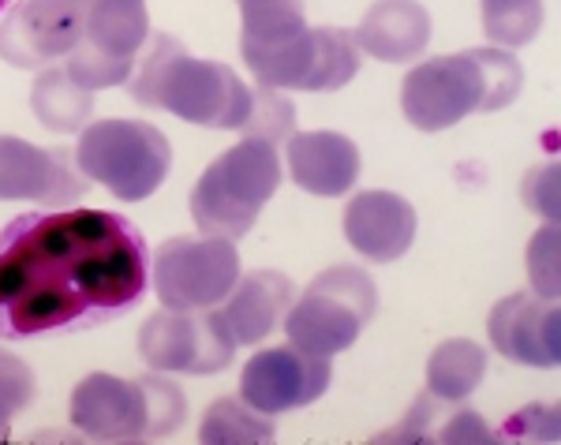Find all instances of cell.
Listing matches in <instances>:
<instances>
[{"instance_id": "6da1fadb", "label": "cell", "mask_w": 561, "mask_h": 445, "mask_svg": "<svg viewBox=\"0 0 561 445\" xmlns=\"http://www.w3.org/2000/svg\"><path fill=\"white\" fill-rule=\"evenodd\" d=\"M147 285V240L121 214L45 210L0 229V341L102 326Z\"/></svg>"}, {"instance_id": "7a4b0ae2", "label": "cell", "mask_w": 561, "mask_h": 445, "mask_svg": "<svg viewBox=\"0 0 561 445\" xmlns=\"http://www.w3.org/2000/svg\"><path fill=\"white\" fill-rule=\"evenodd\" d=\"M524 68L510 49H465L423 60L404 76L401 109L420 132H446L472 113L517 102Z\"/></svg>"}, {"instance_id": "3957f363", "label": "cell", "mask_w": 561, "mask_h": 445, "mask_svg": "<svg viewBox=\"0 0 561 445\" xmlns=\"http://www.w3.org/2000/svg\"><path fill=\"white\" fill-rule=\"evenodd\" d=\"M131 79V98L147 109H165L198 127L240 132L251 113V87L229 64L198 60L176 38L158 34Z\"/></svg>"}, {"instance_id": "277c9868", "label": "cell", "mask_w": 561, "mask_h": 445, "mask_svg": "<svg viewBox=\"0 0 561 445\" xmlns=\"http://www.w3.org/2000/svg\"><path fill=\"white\" fill-rule=\"evenodd\" d=\"M280 187V158L274 142L240 139L192 187V217L203 236L243 240L262 206Z\"/></svg>"}, {"instance_id": "5b68a950", "label": "cell", "mask_w": 561, "mask_h": 445, "mask_svg": "<svg viewBox=\"0 0 561 445\" xmlns=\"http://www.w3.org/2000/svg\"><path fill=\"white\" fill-rule=\"evenodd\" d=\"M76 166L87 180L113 191L121 203H142L165 184L173 169V147L150 121H94L79 132Z\"/></svg>"}, {"instance_id": "8992f818", "label": "cell", "mask_w": 561, "mask_h": 445, "mask_svg": "<svg viewBox=\"0 0 561 445\" xmlns=\"http://www.w3.org/2000/svg\"><path fill=\"white\" fill-rule=\"evenodd\" d=\"M378 288L367 270L359 266H333L322 270L300 299H293L285 315V333L307 356H337L352 349L375 318Z\"/></svg>"}, {"instance_id": "52a82bcc", "label": "cell", "mask_w": 561, "mask_h": 445, "mask_svg": "<svg viewBox=\"0 0 561 445\" xmlns=\"http://www.w3.org/2000/svg\"><path fill=\"white\" fill-rule=\"evenodd\" d=\"M240 57L259 79V87L304 90V94L341 90L359 71V45L352 31H341V26H307L300 38L274 45V49L240 45Z\"/></svg>"}, {"instance_id": "ba28073f", "label": "cell", "mask_w": 561, "mask_h": 445, "mask_svg": "<svg viewBox=\"0 0 561 445\" xmlns=\"http://www.w3.org/2000/svg\"><path fill=\"white\" fill-rule=\"evenodd\" d=\"M240 281V251L237 240L225 236H203V240H173L158 243L150 259V285L158 299L173 311H206L217 307Z\"/></svg>"}, {"instance_id": "9c48e42d", "label": "cell", "mask_w": 561, "mask_h": 445, "mask_svg": "<svg viewBox=\"0 0 561 445\" xmlns=\"http://www.w3.org/2000/svg\"><path fill=\"white\" fill-rule=\"evenodd\" d=\"M139 356L161 375H217L237 356V338L217 307L173 311L161 307L139 330Z\"/></svg>"}, {"instance_id": "30bf717a", "label": "cell", "mask_w": 561, "mask_h": 445, "mask_svg": "<svg viewBox=\"0 0 561 445\" xmlns=\"http://www.w3.org/2000/svg\"><path fill=\"white\" fill-rule=\"evenodd\" d=\"M87 0H20L0 23V60L45 68L83 42Z\"/></svg>"}, {"instance_id": "8fae6325", "label": "cell", "mask_w": 561, "mask_h": 445, "mask_svg": "<svg viewBox=\"0 0 561 445\" xmlns=\"http://www.w3.org/2000/svg\"><path fill=\"white\" fill-rule=\"evenodd\" d=\"M87 187L90 180L76 166V153L0 135V203H38L65 210L87 195Z\"/></svg>"}, {"instance_id": "7c38bea8", "label": "cell", "mask_w": 561, "mask_h": 445, "mask_svg": "<svg viewBox=\"0 0 561 445\" xmlns=\"http://www.w3.org/2000/svg\"><path fill=\"white\" fill-rule=\"evenodd\" d=\"M333 367L322 356H307L296 344L262 349L240 375V397L262 415H280L307 408L330 389Z\"/></svg>"}, {"instance_id": "4fadbf2b", "label": "cell", "mask_w": 561, "mask_h": 445, "mask_svg": "<svg viewBox=\"0 0 561 445\" xmlns=\"http://www.w3.org/2000/svg\"><path fill=\"white\" fill-rule=\"evenodd\" d=\"M491 344L505 360L524 367H558L561 363V315L558 299L536 293H513L497 299L486 318Z\"/></svg>"}, {"instance_id": "5bb4252c", "label": "cell", "mask_w": 561, "mask_h": 445, "mask_svg": "<svg viewBox=\"0 0 561 445\" xmlns=\"http://www.w3.org/2000/svg\"><path fill=\"white\" fill-rule=\"evenodd\" d=\"M68 420L98 442H142L147 438V397L139 378L87 375L71 389Z\"/></svg>"}, {"instance_id": "9a60e30c", "label": "cell", "mask_w": 561, "mask_h": 445, "mask_svg": "<svg viewBox=\"0 0 561 445\" xmlns=\"http://www.w3.org/2000/svg\"><path fill=\"white\" fill-rule=\"evenodd\" d=\"M345 240L370 262H393L415 240V210L393 191H359L345 206Z\"/></svg>"}, {"instance_id": "2e32d148", "label": "cell", "mask_w": 561, "mask_h": 445, "mask_svg": "<svg viewBox=\"0 0 561 445\" xmlns=\"http://www.w3.org/2000/svg\"><path fill=\"white\" fill-rule=\"evenodd\" d=\"M288 172L304 191L322 198H337L352 191V184L359 180V150L348 135L341 132H300L288 135Z\"/></svg>"}, {"instance_id": "e0dca14e", "label": "cell", "mask_w": 561, "mask_h": 445, "mask_svg": "<svg viewBox=\"0 0 561 445\" xmlns=\"http://www.w3.org/2000/svg\"><path fill=\"white\" fill-rule=\"evenodd\" d=\"M293 299L296 285L285 274H277V270H251V274H240L232 293L221 299V315L237 344H259L285 322Z\"/></svg>"}, {"instance_id": "ac0fdd59", "label": "cell", "mask_w": 561, "mask_h": 445, "mask_svg": "<svg viewBox=\"0 0 561 445\" xmlns=\"http://www.w3.org/2000/svg\"><path fill=\"white\" fill-rule=\"evenodd\" d=\"M359 53L386 64L420 60L431 45V15L420 0H375L352 31Z\"/></svg>"}, {"instance_id": "d6986e66", "label": "cell", "mask_w": 561, "mask_h": 445, "mask_svg": "<svg viewBox=\"0 0 561 445\" xmlns=\"http://www.w3.org/2000/svg\"><path fill=\"white\" fill-rule=\"evenodd\" d=\"M150 42L147 0H90L83 45L116 60H139Z\"/></svg>"}, {"instance_id": "ffe728a7", "label": "cell", "mask_w": 561, "mask_h": 445, "mask_svg": "<svg viewBox=\"0 0 561 445\" xmlns=\"http://www.w3.org/2000/svg\"><path fill=\"white\" fill-rule=\"evenodd\" d=\"M31 109L45 132L76 135L90 124V113H94V90L76 83V79L68 76L65 64H60V68H45L42 76L34 79Z\"/></svg>"}, {"instance_id": "44dd1931", "label": "cell", "mask_w": 561, "mask_h": 445, "mask_svg": "<svg viewBox=\"0 0 561 445\" xmlns=\"http://www.w3.org/2000/svg\"><path fill=\"white\" fill-rule=\"evenodd\" d=\"M486 349L468 338H454L431 352L427 363V393L442 397L449 404H460L479 389L486 378Z\"/></svg>"}, {"instance_id": "7402d4cb", "label": "cell", "mask_w": 561, "mask_h": 445, "mask_svg": "<svg viewBox=\"0 0 561 445\" xmlns=\"http://www.w3.org/2000/svg\"><path fill=\"white\" fill-rule=\"evenodd\" d=\"M240 45H251V49H274L307 31L304 0H240Z\"/></svg>"}, {"instance_id": "603a6c76", "label": "cell", "mask_w": 561, "mask_h": 445, "mask_svg": "<svg viewBox=\"0 0 561 445\" xmlns=\"http://www.w3.org/2000/svg\"><path fill=\"white\" fill-rule=\"evenodd\" d=\"M274 438V420L255 412L243 397H221L206 408L198 442L210 445H259Z\"/></svg>"}, {"instance_id": "cb8c5ba5", "label": "cell", "mask_w": 561, "mask_h": 445, "mask_svg": "<svg viewBox=\"0 0 561 445\" xmlns=\"http://www.w3.org/2000/svg\"><path fill=\"white\" fill-rule=\"evenodd\" d=\"M483 31L502 49H520L542 31V0H483Z\"/></svg>"}, {"instance_id": "d4e9b609", "label": "cell", "mask_w": 561, "mask_h": 445, "mask_svg": "<svg viewBox=\"0 0 561 445\" xmlns=\"http://www.w3.org/2000/svg\"><path fill=\"white\" fill-rule=\"evenodd\" d=\"M296 127V109L280 90L274 87H255L251 90V113L243 121V139H262V142H285Z\"/></svg>"}, {"instance_id": "484cf974", "label": "cell", "mask_w": 561, "mask_h": 445, "mask_svg": "<svg viewBox=\"0 0 561 445\" xmlns=\"http://www.w3.org/2000/svg\"><path fill=\"white\" fill-rule=\"evenodd\" d=\"M139 381H142V397H147V438H165V434H173L184 423L187 397L180 393V386L161 378V370Z\"/></svg>"}, {"instance_id": "4316f807", "label": "cell", "mask_w": 561, "mask_h": 445, "mask_svg": "<svg viewBox=\"0 0 561 445\" xmlns=\"http://www.w3.org/2000/svg\"><path fill=\"white\" fill-rule=\"evenodd\" d=\"M68 76L76 83H83L87 90H102V87H121L131 79L135 71V60H116V57H105V53L90 49V45L79 42L76 49L68 53L65 60Z\"/></svg>"}, {"instance_id": "83f0119b", "label": "cell", "mask_w": 561, "mask_h": 445, "mask_svg": "<svg viewBox=\"0 0 561 445\" xmlns=\"http://www.w3.org/2000/svg\"><path fill=\"white\" fill-rule=\"evenodd\" d=\"M528 281L531 293L542 299H558L561 288V240H558V221H547V229H539L528 243Z\"/></svg>"}, {"instance_id": "f1b7e54d", "label": "cell", "mask_w": 561, "mask_h": 445, "mask_svg": "<svg viewBox=\"0 0 561 445\" xmlns=\"http://www.w3.org/2000/svg\"><path fill=\"white\" fill-rule=\"evenodd\" d=\"M449 423V401L434 393L415 397V404L409 408V415L401 420V426L386 431V442H442V431Z\"/></svg>"}, {"instance_id": "f546056e", "label": "cell", "mask_w": 561, "mask_h": 445, "mask_svg": "<svg viewBox=\"0 0 561 445\" xmlns=\"http://www.w3.org/2000/svg\"><path fill=\"white\" fill-rule=\"evenodd\" d=\"M34 401V375L31 367L12 356V352L0 349V412L15 415Z\"/></svg>"}, {"instance_id": "4dcf8cb0", "label": "cell", "mask_w": 561, "mask_h": 445, "mask_svg": "<svg viewBox=\"0 0 561 445\" xmlns=\"http://www.w3.org/2000/svg\"><path fill=\"white\" fill-rule=\"evenodd\" d=\"M524 203H528L531 214L547 217V221H558V161L542 169H531L528 180H524Z\"/></svg>"}, {"instance_id": "1f68e13d", "label": "cell", "mask_w": 561, "mask_h": 445, "mask_svg": "<svg viewBox=\"0 0 561 445\" xmlns=\"http://www.w3.org/2000/svg\"><path fill=\"white\" fill-rule=\"evenodd\" d=\"M442 442H497V434L483 423V415L472 412V408H460V412H449V423L442 431Z\"/></svg>"}, {"instance_id": "d6a6232c", "label": "cell", "mask_w": 561, "mask_h": 445, "mask_svg": "<svg viewBox=\"0 0 561 445\" xmlns=\"http://www.w3.org/2000/svg\"><path fill=\"white\" fill-rule=\"evenodd\" d=\"M0 442H8V415L0 412Z\"/></svg>"}, {"instance_id": "836d02e7", "label": "cell", "mask_w": 561, "mask_h": 445, "mask_svg": "<svg viewBox=\"0 0 561 445\" xmlns=\"http://www.w3.org/2000/svg\"><path fill=\"white\" fill-rule=\"evenodd\" d=\"M4 4H8V0H0V8H4Z\"/></svg>"}, {"instance_id": "e575fe53", "label": "cell", "mask_w": 561, "mask_h": 445, "mask_svg": "<svg viewBox=\"0 0 561 445\" xmlns=\"http://www.w3.org/2000/svg\"><path fill=\"white\" fill-rule=\"evenodd\" d=\"M87 4H90V0H87Z\"/></svg>"}]
</instances>
